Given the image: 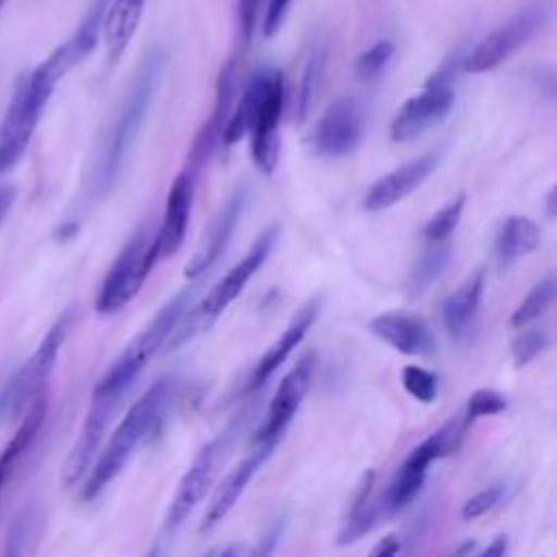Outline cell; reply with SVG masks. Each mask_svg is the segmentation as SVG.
<instances>
[{
  "label": "cell",
  "instance_id": "obj_1",
  "mask_svg": "<svg viewBox=\"0 0 557 557\" xmlns=\"http://www.w3.org/2000/svg\"><path fill=\"white\" fill-rule=\"evenodd\" d=\"M165 65V54L161 48H152L139 63L122 102L117 104L111 122L104 128V135L94 152L89 172L85 174V183L76 198V207L70 213L67 222L61 226V235L65 231H76L81 218L98 205L120 178L124 161L139 135V128L148 115L150 102L159 87L161 74Z\"/></svg>",
  "mask_w": 557,
  "mask_h": 557
},
{
  "label": "cell",
  "instance_id": "obj_2",
  "mask_svg": "<svg viewBox=\"0 0 557 557\" xmlns=\"http://www.w3.org/2000/svg\"><path fill=\"white\" fill-rule=\"evenodd\" d=\"M285 102V81L274 67H263L255 72L242 98L231 109L226 124L222 128L220 141L224 146H235L250 133V154L259 172L272 174L278 163V120Z\"/></svg>",
  "mask_w": 557,
  "mask_h": 557
},
{
  "label": "cell",
  "instance_id": "obj_3",
  "mask_svg": "<svg viewBox=\"0 0 557 557\" xmlns=\"http://www.w3.org/2000/svg\"><path fill=\"white\" fill-rule=\"evenodd\" d=\"M176 389L174 376H161L154 381L141 396L131 405L113 435L109 437V444L100 453L96 466L91 468L83 490L81 500H94L126 466L133 450L148 440L154 431H159L163 416L170 407V400Z\"/></svg>",
  "mask_w": 557,
  "mask_h": 557
},
{
  "label": "cell",
  "instance_id": "obj_4",
  "mask_svg": "<svg viewBox=\"0 0 557 557\" xmlns=\"http://www.w3.org/2000/svg\"><path fill=\"white\" fill-rule=\"evenodd\" d=\"M57 83L59 78L44 61L20 76L0 122V176L24 154Z\"/></svg>",
  "mask_w": 557,
  "mask_h": 557
},
{
  "label": "cell",
  "instance_id": "obj_5",
  "mask_svg": "<svg viewBox=\"0 0 557 557\" xmlns=\"http://www.w3.org/2000/svg\"><path fill=\"white\" fill-rule=\"evenodd\" d=\"M278 235V226H268L250 246V250L202 296V300L187 313V318H181L176 329L172 331V337L165 342L170 350H176L181 344H185L196 333L211 326V322L239 296V292L246 287L250 276L263 265L270 250L274 248Z\"/></svg>",
  "mask_w": 557,
  "mask_h": 557
},
{
  "label": "cell",
  "instance_id": "obj_6",
  "mask_svg": "<svg viewBox=\"0 0 557 557\" xmlns=\"http://www.w3.org/2000/svg\"><path fill=\"white\" fill-rule=\"evenodd\" d=\"M246 422V413L237 416L231 420V424L220 431L213 440H209L194 457V461L189 463L187 472L183 474V479L178 481V487L168 505L165 518H163V533L165 535H174L181 524L187 520V516L191 513V509L207 496L209 487L213 485L220 466L226 461L228 453L233 450L239 433H242V424Z\"/></svg>",
  "mask_w": 557,
  "mask_h": 557
},
{
  "label": "cell",
  "instance_id": "obj_7",
  "mask_svg": "<svg viewBox=\"0 0 557 557\" xmlns=\"http://www.w3.org/2000/svg\"><path fill=\"white\" fill-rule=\"evenodd\" d=\"M74 322V311H65L44 335L35 352L20 366V370L7 381V385L0 389V420L17 416L26 403H33V398L41 392L44 383L48 381L57 357L61 352V346L65 344Z\"/></svg>",
  "mask_w": 557,
  "mask_h": 557
},
{
  "label": "cell",
  "instance_id": "obj_8",
  "mask_svg": "<svg viewBox=\"0 0 557 557\" xmlns=\"http://www.w3.org/2000/svg\"><path fill=\"white\" fill-rule=\"evenodd\" d=\"M157 261H159L157 237L148 239L146 228L137 231L124 244L113 265L109 268L96 296V311L102 315H109L126 307L135 298V294L141 289L148 272Z\"/></svg>",
  "mask_w": 557,
  "mask_h": 557
},
{
  "label": "cell",
  "instance_id": "obj_9",
  "mask_svg": "<svg viewBox=\"0 0 557 557\" xmlns=\"http://www.w3.org/2000/svg\"><path fill=\"white\" fill-rule=\"evenodd\" d=\"M548 22V7L542 2L529 4L516 11L509 20L496 26L490 35H485L472 52L463 59V70L470 74L490 72L503 61H507L513 52L524 48Z\"/></svg>",
  "mask_w": 557,
  "mask_h": 557
},
{
  "label": "cell",
  "instance_id": "obj_10",
  "mask_svg": "<svg viewBox=\"0 0 557 557\" xmlns=\"http://www.w3.org/2000/svg\"><path fill=\"white\" fill-rule=\"evenodd\" d=\"M128 392H109V394H91V405L85 416V422L81 426L78 440L72 446L63 470H61V483L65 487H74L91 468V461L96 459V453L102 444V437L120 409L124 396Z\"/></svg>",
  "mask_w": 557,
  "mask_h": 557
},
{
  "label": "cell",
  "instance_id": "obj_11",
  "mask_svg": "<svg viewBox=\"0 0 557 557\" xmlns=\"http://www.w3.org/2000/svg\"><path fill=\"white\" fill-rule=\"evenodd\" d=\"M363 135V111L357 98H337L315 122L309 135V148L318 157L337 159L350 154Z\"/></svg>",
  "mask_w": 557,
  "mask_h": 557
},
{
  "label": "cell",
  "instance_id": "obj_12",
  "mask_svg": "<svg viewBox=\"0 0 557 557\" xmlns=\"http://www.w3.org/2000/svg\"><path fill=\"white\" fill-rule=\"evenodd\" d=\"M455 94L450 83L431 78L422 91L405 100L389 124L392 141H411L429 128L437 126L453 109Z\"/></svg>",
  "mask_w": 557,
  "mask_h": 557
},
{
  "label": "cell",
  "instance_id": "obj_13",
  "mask_svg": "<svg viewBox=\"0 0 557 557\" xmlns=\"http://www.w3.org/2000/svg\"><path fill=\"white\" fill-rule=\"evenodd\" d=\"M442 154H444V150H429V152L398 165L396 170L383 174L368 187V191L363 196V207L368 211H385L392 205L400 202L433 174V170L442 161Z\"/></svg>",
  "mask_w": 557,
  "mask_h": 557
},
{
  "label": "cell",
  "instance_id": "obj_14",
  "mask_svg": "<svg viewBox=\"0 0 557 557\" xmlns=\"http://www.w3.org/2000/svg\"><path fill=\"white\" fill-rule=\"evenodd\" d=\"M278 442H281V437L255 440V448L215 487V492H213V496H211V500H209V505L205 509V516H202V522H200V531L213 529L233 509V505L237 503V498L242 496V492L246 490L250 479L270 459V455L274 453Z\"/></svg>",
  "mask_w": 557,
  "mask_h": 557
},
{
  "label": "cell",
  "instance_id": "obj_15",
  "mask_svg": "<svg viewBox=\"0 0 557 557\" xmlns=\"http://www.w3.org/2000/svg\"><path fill=\"white\" fill-rule=\"evenodd\" d=\"M313 363L315 355L305 352L298 363L283 376L278 389L274 392V398L270 400L265 422L255 440H272V437H283V431L292 422L294 413L298 411L302 398L309 392L311 385V374H313Z\"/></svg>",
  "mask_w": 557,
  "mask_h": 557
},
{
  "label": "cell",
  "instance_id": "obj_16",
  "mask_svg": "<svg viewBox=\"0 0 557 557\" xmlns=\"http://www.w3.org/2000/svg\"><path fill=\"white\" fill-rule=\"evenodd\" d=\"M248 191H250L248 183H239L235 187V191L228 196L226 205L220 209L218 218L213 220L207 239L200 244L196 255L187 261V265L183 270L187 278H196V276L205 274L218 261V257L226 248V244H228V239H231V235H233V231H235V226L239 222L242 211L246 209Z\"/></svg>",
  "mask_w": 557,
  "mask_h": 557
},
{
  "label": "cell",
  "instance_id": "obj_17",
  "mask_svg": "<svg viewBox=\"0 0 557 557\" xmlns=\"http://www.w3.org/2000/svg\"><path fill=\"white\" fill-rule=\"evenodd\" d=\"M202 278H205V274H200V276H196V278H189L191 283L185 285L183 289H178V292L154 313V318L150 320V324L126 346L144 366H146L148 359H150L152 355H157V350L170 339L172 331L176 329V324H178L181 318L185 315V309H187V305L191 302L194 294L200 289Z\"/></svg>",
  "mask_w": 557,
  "mask_h": 557
},
{
  "label": "cell",
  "instance_id": "obj_18",
  "mask_svg": "<svg viewBox=\"0 0 557 557\" xmlns=\"http://www.w3.org/2000/svg\"><path fill=\"white\" fill-rule=\"evenodd\" d=\"M370 331L394 350L413 357H429L435 350L431 329L416 315L405 311H385L370 320Z\"/></svg>",
  "mask_w": 557,
  "mask_h": 557
},
{
  "label": "cell",
  "instance_id": "obj_19",
  "mask_svg": "<svg viewBox=\"0 0 557 557\" xmlns=\"http://www.w3.org/2000/svg\"><path fill=\"white\" fill-rule=\"evenodd\" d=\"M107 4H109V0H91V4L87 7V11L81 17V22L74 28V33L44 59V63L59 78H63L81 61H85L91 54V50L96 48L98 37L102 33V22H104Z\"/></svg>",
  "mask_w": 557,
  "mask_h": 557
},
{
  "label": "cell",
  "instance_id": "obj_20",
  "mask_svg": "<svg viewBox=\"0 0 557 557\" xmlns=\"http://www.w3.org/2000/svg\"><path fill=\"white\" fill-rule=\"evenodd\" d=\"M194 174L189 170H183L170 185L168 198H165V211L163 222L157 233V246H159V259L172 257L178 252V248L185 242L187 235V222H189V209H191V196H194Z\"/></svg>",
  "mask_w": 557,
  "mask_h": 557
},
{
  "label": "cell",
  "instance_id": "obj_21",
  "mask_svg": "<svg viewBox=\"0 0 557 557\" xmlns=\"http://www.w3.org/2000/svg\"><path fill=\"white\" fill-rule=\"evenodd\" d=\"M322 300L315 296L311 300H307L300 311L292 318V322L287 324V329L281 333V337L263 352V357L257 361L252 376L248 381V389H259L276 370L278 366H283V361L292 355V350L302 342V337L307 335V331L311 329V324L318 318Z\"/></svg>",
  "mask_w": 557,
  "mask_h": 557
},
{
  "label": "cell",
  "instance_id": "obj_22",
  "mask_svg": "<svg viewBox=\"0 0 557 557\" xmlns=\"http://www.w3.org/2000/svg\"><path fill=\"white\" fill-rule=\"evenodd\" d=\"M46 411H48L46 396L37 394L33 398L26 416L22 418L17 431L13 433L9 444L2 448V453H0V503H2V496L9 487V483L15 479L24 457L30 453V448L46 422Z\"/></svg>",
  "mask_w": 557,
  "mask_h": 557
},
{
  "label": "cell",
  "instance_id": "obj_23",
  "mask_svg": "<svg viewBox=\"0 0 557 557\" xmlns=\"http://www.w3.org/2000/svg\"><path fill=\"white\" fill-rule=\"evenodd\" d=\"M483 270H476L470 274L453 294L442 305V315L446 331L453 339L463 342L470 337L474 329V320L481 307V296H483Z\"/></svg>",
  "mask_w": 557,
  "mask_h": 557
},
{
  "label": "cell",
  "instance_id": "obj_24",
  "mask_svg": "<svg viewBox=\"0 0 557 557\" xmlns=\"http://www.w3.org/2000/svg\"><path fill=\"white\" fill-rule=\"evenodd\" d=\"M146 0H109L107 11H104V22H102V35L107 44V57L109 63L115 65L124 50L128 48L141 13H144Z\"/></svg>",
  "mask_w": 557,
  "mask_h": 557
},
{
  "label": "cell",
  "instance_id": "obj_25",
  "mask_svg": "<svg viewBox=\"0 0 557 557\" xmlns=\"http://www.w3.org/2000/svg\"><path fill=\"white\" fill-rule=\"evenodd\" d=\"M540 242H542L540 226L531 218L509 215L496 233L494 252L503 265H509L520 257L533 252L540 246Z\"/></svg>",
  "mask_w": 557,
  "mask_h": 557
},
{
  "label": "cell",
  "instance_id": "obj_26",
  "mask_svg": "<svg viewBox=\"0 0 557 557\" xmlns=\"http://www.w3.org/2000/svg\"><path fill=\"white\" fill-rule=\"evenodd\" d=\"M372 483H374V472L368 470L361 476V483L355 490L352 503H350V513L337 535V544L346 546L357 542L359 537H363L366 533H370L379 522H383L379 507L372 498Z\"/></svg>",
  "mask_w": 557,
  "mask_h": 557
},
{
  "label": "cell",
  "instance_id": "obj_27",
  "mask_svg": "<svg viewBox=\"0 0 557 557\" xmlns=\"http://www.w3.org/2000/svg\"><path fill=\"white\" fill-rule=\"evenodd\" d=\"M453 248L448 239H437V242H426V248L420 252L416 259L409 278H407V294L411 298H418L424 294L448 268Z\"/></svg>",
  "mask_w": 557,
  "mask_h": 557
},
{
  "label": "cell",
  "instance_id": "obj_28",
  "mask_svg": "<svg viewBox=\"0 0 557 557\" xmlns=\"http://www.w3.org/2000/svg\"><path fill=\"white\" fill-rule=\"evenodd\" d=\"M555 294H557V281H555L553 274H548L537 285H533V289L524 296V300L513 309V313L509 318V324L513 329L531 324L533 320H537L553 305Z\"/></svg>",
  "mask_w": 557,
  "mask_h": 557
},
{
  "label": "cell",
  "instance_id": "obj_29",
  "mask_svg": "<svg viewBox=\"0 0 557 557\" xmlns=\"http://www.w3.org/2000/svg\"><path fill=\"white\" fill-rule=\"evenodd\" d=\"M324 63H326V48L322 44L313 46V50L305 63V70H302V81H300V91H298V122L307 120V113L318 96V89H320V83L324 76Z\"/></svg>",
  "mask_w": 557,
  "mask_h": 557
},
{
  "label": "cell",
  "instance_id": "obj_30",
  "mask_svg": "<svg viewBox=\"0 0 557 557\" xmlns=\"http://www.w3.org/2000/svg\"><path fill=\"white\" fill-rule=\"evenodd\" d=\"M466 205V196L457 194L455 198H450L440 211H435V215H431V220L422 226V235L426 242H437V239H448L450 233L457 228L461 211Z\"/></svg>",
  "mask_w": 557,
  "mask_h": 557
},
{
  "label": "cell",
  "instance_id": "obj_31",
  "mask_svg": "<svg viewBox=\"0 0 557 557\" xmlns=\"http://www.w3.org/2000/svg\"><path fill=\"white\" fill-rule=\"evenodd\" d=\"M394 54V44L389 39H379L374 41L368 50H363L357 59H355V76L359 81H374L383 74V70L387 67L389 59Z\"/></svg>",
  "mask_w": 557,
  "mask_h": 557
},
{
  "label": "cell",
  "instance_id": "obj_32",
  "mask_svg": "<svg viewBox=\"0 0 557 557\" xmlns=\"http://www.w3.org/2000/svg\"><path fill=\"white\" fill-rule=\"evenodd\" d=\"M548 344H550V335L546 326L522 329V333H518L516 339L511 342V357L516 368H524L527 363H531L540 352L548 348Z\"/></svg>",
  "mask_w": 557,
  "mask_h": 557
},
{
  "label": "cell",
  "instance_id": "obj_33",
  "mask_svg": "<svg viewBox=\"0 0 557 557\" xmlns=\"http://www.w3.org/2000/svg\"><path fill=\"white\" fill-rule=\"evenodd\" d=\"M265 0H235V24H237V57L250 46L263 11Z\"/></svg>",
  "mask_w": 557,
  "mask_h": 557
},
{
  "label": "cell",
  "instance_id": "obj_34",
  "mask_svg": "<svg viewBox=\"0 0 557 557\" xmlns=\"http://www.w3.org/2000/svg\"><path fill=\"white\" fill-rule=\"evenodd\" d=\"M39 524H41V516L35 511V509H28V511H22L9 533H7V546L4 550L9 555H22L28 550V544L35 542L37 533H39Z\"/></svg>",
  "mask_w": 557,
  "mask_h": 557
},
{
  "label": "cell",
  "instance_id": "obj_35",
  "mask_svg": "<svg viewBox=\"0 0 557 557\" xmlns=\"http://www.w3.org/2000/svg\"><path fill=\"white\" fill-rule=\"evenodd\" d=\"M403 387L420 403H433L437 396V376L420 366H407L403 370Z\"/></svg>",
  "mask_w": 557,
  "mask_h": 557
},
{
  "label": "cell",
  "instance_id": "obj_36",
  "mask_svg": "<svg viewBox=\"0 0 557 557\" xmlns=\"http://www.w3.org/2000/svg\"><path fill=\"white\" fill-rule=\"evenodd\" d=\"M505 407H507V398L496 389H476L470 394L461 416L468 424H472L476 418L500 413Z\"/></svg>",
  "mask_w": 557,
  "mask_h": 557
},
{
  "label": "cell",
  "instance_id": "obj_37",
  "mask_svg": "<svg viewBox=\"0 0 557 557\" xmlns=\"http://www.w3.org/2000/svg\"><path fill=\"white\" fill-rule=\"evenodd\" d=\"M505 487H507L505 483H492L490 487L470 496L461 507V518L463 520H474V518L487 513L490 509H494L500 503V498L505 496Z\"/></svg>",
  "mask_w": 557,
  "mask_h": 557
},
{
  "label": "cell",
  "instance_id": "obj_38",
  "mask_svg": "<svg viewBox=\"0 0 557 557\" xmlns=\"http://www.w3.org/2000/svg\"><path fill=\"white\" fill-rule=\"evenodd\" d=\"M292 0H265L263 17H261V30L263 37H272L283 26L287 13H289Z\"/></svg>",
  "mask_w": 557,
  "mask_h": 557
},
{
  "label": "cell",
  "instance_id": "obj_39",
  "mask_svg": "<svg viewBox=\"0 0 557 557\" xmlns=\"http://www.w3.org/2000/svg\"><path fill=\"white\" fill-rule=\"evenodd\" d=\"M283 527H285V518L274 520V522L270 524V529L261 535L259 546L255 548V553H257V555H268V553H272L274 546L278 544V537H281V533H283Z\"/></svg>",
  "mask_w": 557,
  "mask_h": 557
},
{
  "label": "cell",
  "instance_id": "obj_40",
  "mask_svg": "<svg viewBox=\"0 0 557 557\" xmlns=\"http://www.w3.org/2000/svg\"><path fill=\"white\" fill-rule=\"evenodd\" d=\"M403 550V542H400V535L392 533V535H385L383 540L376 542V546L370 550L372 557H392V555H398Z\"/></svg>",
  "mask_w": 557,
  "mask_h": 557
},
{
  "label": "cell",
  "instance_id": "obj_41",
  "mask_svg": "<svg viewBox=\"0 0 557 557\" xmlns=\"http://www.w3.org/2000/svg\"><path fill=\"white\" fill-rule=\"evenodd\" d=\"M15 202V187L9 185V187H0V222L7 218L9 209L13 207Z\"/></svg>",
  "mask_w": 557,
  "mask_h": 557
},
{
  "label": "cell",
  "instance_id": "obj_42",
  "mask_svg": "<svg viewBox=\"0 0 557 557\" xmlns=\"http://www.w3.org/2000/svg\"><path fill=\"white\" fill-rule=\"evenodd\" d=\"M507 553V535H498L496 540H492V544L490 546H485L483 550H481V555H496V557H500V555H505Z\"/></svg>",
  "mask_w": 557,
  "mask_h": 557
},
{
  "label": "cell",
  "instance_id": "obj_43",
  "mask_svg": "<svg viewBox=\"0 0 557 557\" xmlns=\"http://www.w3.org/2000/svg\"><path fill=\"white\" fill-rule=\"evenodd\" d=\"M474 546H476V542H474V540H466L461 546H457V548H455V555H468V553H472V550H474Z\"/></svg>",
  "mask_w": 557,
  "mask_h": 557
},
{
  "label": "cell",
  "instance_id": "obj_44",
  "mask_svg": "<svg viewBox=\"0 0 557 557\" xmlns=\"http://www.w3.org/2000/svg\"><path fill=\"white\" fill-rule=\"evenodd\" d=\"M546 211H548V215H555V187H550V191H548V200H546Z\"/></svg>",
  "mask_w": 557,
  "mask_h": 557
},
{
  "label": "cell",
  "instance_id": "obj_45",
  "mask_svg": "<svg viewBox=\"0 0 557 557\" xmlns=\"http://www.w3.org/2000/svg\"><path fill=\"white\" fill-rule=\"evenodd\" d=\"M4 2H7V0H0V11H2V7H4Z\"/></svg>",
  "mask_w": 557,
  "mask_h": 557
}]
</instances>
